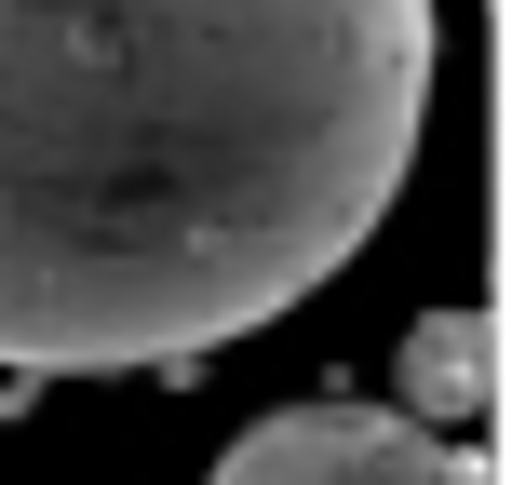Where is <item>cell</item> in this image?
<instances>
[{
    "instance_id": "cell-1",
    "label": "cell",
    "mask_w": 512,
    "mask_h": 485,
    "mask_svg": "<svg viewBox=\"0 0 512 485\" xmlns=\"http://www.w3.org/2000/svg\"><path fill=\"white\" fill-rule=\"evenodd\" d=\"M432 0H0V364L149 378L283 324L405 203Z\"/></svg>"
},
{
    "instance_id": "cell-2",
    "label": "cell",
    "mask_w": 512,
    "mask_h": 485,
    "mask_svg": "<svg viewBox=\"0 0 512 485\" xmlns=\"http://www.w3.org/2000/svg\"><path fill=\"white\" fill-rule=\"evenodd\" d=\"M203 485H472L459 445L418 432V418H378V405H283L216 459Z\"/></svg>"
},
{
    "instance_id": "cell-3",
    "label": "cell",
    "mask_w": 512,
    "mask_h": 485,
    "mask_svg": "<svg viewBox=\"0 0 512 485\" xmlns=\"http://www.w3.org/2000/svg\"><path fill=\"white\" fill-rule=\"evenodd\" d=\"M486 405H499V337H486V310H432V324L405 337V418H418V432H472Z\"/></svg>"
}]
</instances>
